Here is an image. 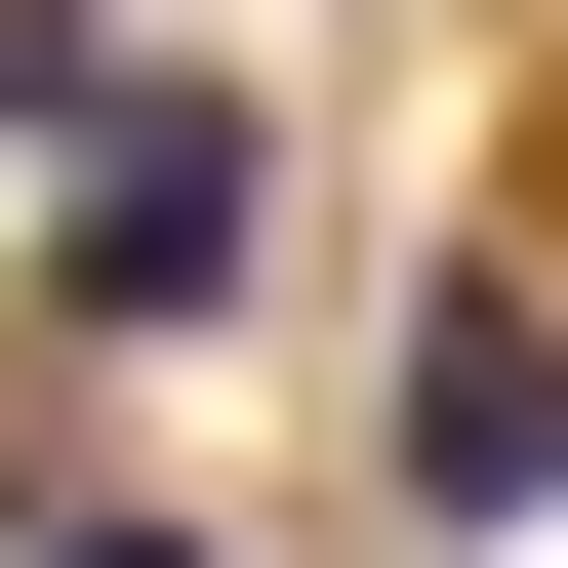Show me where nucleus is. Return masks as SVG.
Wrapping results in <instances>:
<instances>
[{
  "label": "nucleus",
  "instance_id": "nucleus-3",
  "mask_svg": "<svg viewBox=\"0 0 568 568\" xmlns=\"http://www.w3.org/2000/svg\"><path fill=\"white\" fill-rule=\"evenodd\" d=\"M0 568H244V528H122L82 447H0Z\"/></svg>",
  "mask_w": 568,
  "mask_h": 568
},
{
  "label": "nucleus",
  "instance_id": "nucleus-2",
  "mask_svg": "<svg viewBox=\"0 0 568 568\" xmlns=\"http://www.w3.org/2000/svg\"><path fill=\"white\" fill-rule=\"evenodd\" d=\"M406 528H568V284H447L406 325Z\"/></svg>",
  "mask_w": 568,
  "mask_h": 568
},
{
  "label": "nucleus",
  "instance_id": "nucleus-1",
  "mask_svg": "<svg viewBox=\"0 0 568 568\" xmlns=\"http://www.w3.org/2000/svg\"><path fill=\"white\" fill-rule=\"evenodd\" d=\"M284 284V122L244 82H122L82 163H41V366H163V325H244Z\"/></svg>",
  "mask_w": 568,
  "mask_h": 568
}]
</instances>
